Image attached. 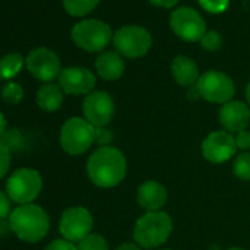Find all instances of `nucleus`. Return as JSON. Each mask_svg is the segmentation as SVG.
<instances>
[{"label":"nucleus","instance_id":"f257e3e1","mask_svg":"<svg viewBox=\"0 0 250 250\" xmlns=\"http://www.w3.org/2000/svg\"><path fill=\"white\" fill-rule=\"evenodd\" d=\"M127 172V161L124 155L109 146L97 149L87 161V174L93 184L102 188L118 186Z\"/></svg>","mask_w":250,"mask_h":250},{"label":"nucleus","instance_id":"f03ea898","mask_svg":"<svg viewBox=\"0 0 250 250\" xmlns=\"http://www.w3.org/2000/svg\"><path fill=\"white\" fill-rule=\"evenodd\" d=\"M49 216L46 210L34 203L21 205L9 216V228L20 240L37 243L49 232Z\"/></svg>","mask_w":250,"mask_h":250},{"label":"nucleus","instance_id":"7ed1b4c3","mask_svg":"<svg viewBox=\"0 0 250 250\" xmlns=\"http://www.w3.org/2000/svg\"><path fill=\"white\" fill-rule=\"evenodd\" d=\"M172 232V219L165 212H147L134 227V238L140 247H158L164 244Z\"/></svg>","mask_w":250,"mask_h":250},{"label":"nucleus","instance_id":"20e7f679","mask_svg":"<svg viewBox=\"0 0 250 250\" xmlns=\"http://www.w3.org/2000/svg\"><path fill=\"white\" fill-rule=\"evenodd\" d=\"M59 140L62 149L66 153L72 156L83 155L96 140V127L87 119L78 116L69 118L61 130Z\"/></svg>","mask_w":250,"mask_h":250},{"label":"nucleus","instance_id":"39448f33","mask_svg":"<svg viewBox=\"0 0 250 250\" xmlns=\"http://www.w3.org/2000/svg\"><path fill=\"white\" fill-rule=\"evenodd\" d=\"M71 37L74 43L85 52H100L113 39L110 27L99 20H84L75 24Z\"/></svg>","mask_w":250,"mask_h":250},{"label":"nucleus","instance_id":"423d86ee","mask_svg":"<svg viewBox=\"0 0 250 250\" xmlns=\"http://www.w3.org/2000/svg\"><path fill=\"white\" fill-rule=\"evenodd\" d=\"M112 42L116 49V53L131 59L145 56L152 47L150 33L139 25H127L119 28L113 34Z\"/></svg>","mask_w":250,"mask_h":250},{"label":"nucleus","instance_id":"0eeeda50","mask_svg":"<svg viewBox=\"0 0 250 250\" xmlns=\"http://www.w3.org/2000/svg\"><path fill=\"white\" fill-rule=\"evenodd\" d=\"M43 187V180L40 174L34 169L22 168L15 171L6 184L8 196L12 202L21 205H28L37 199Z\"/></svg>","mask_w":250,"mask_h":250},{"label":"nucleus","instance_id":"6e6552de","mask_svg":"<svg viewBox=\"0 0 250 250\" xmlns=\"http://www.w3.org/2000/svg\"><path fill=\"white\" fill-rule=\"evenodd\" d=\"M232 80L219 71H208L196 83V91L205 100L212 103H228L234 96Z\"/></svg>","mask_w":250,"mask_h":250},{"label":"nucleus","instance_id":"1a4fd4ad","mask_svg":"<svg viewBox=\"0 0 250 250\" xmlns=\"http://www.w3.org/2000/svg\"><path fill=\"white\" fill-rule=\"evenodd\" d=\"M171 28L175 36L186 42H200L206 33V25L200 14L191 8H178L171 14Z\"/></svg>","mask_w":250,"mask_h":250},{"label":"nucleus","instance_id":"9d476101","mask_svg":"<svg viewBox=\"0 0 250 250\" xmlns=\"http://www.w3.org/2000/svg\"><path fill=\"white\" fill-rule=\"evenodd\" d=\"M91 228V213L83 206H74L66 209L59 222V231L68 241H81L83 238L90 235Z\"/></svg>","mask_w":250,"mask_h":250},{"label":"nucleus","instance_id":"9b49d317","mask_svg":"<svg viewBox=\"0 0 250 250\" xmlns=\"http://www.w3.org/2000/svg\"><path fill=\"white\" fill-rule=\"evenodd\" d=\"M30 74L40 81H52L61 75V61L55 52L46 47H39L30 52L25 59Z\"/></svg>","mask_w":250,"mask_h":250},{"label":"nucleus","instance_id":"f8f14e48","mask_svg":"<svg viewBox=\"0 0 250 250\" xmlns=\"http://www.w3.org/2000/svg\"><path fill=\"white\" fill-rule=\"evenodd\" d=\"M85 119L96 128H103L112 121L115 113V103L104 91H91L83 103Z\"/></svg>","mask_w":250,"mask_h":250},{"label":"nucleus","instance_id":"ddd939ff","mask_svg":"<svg viewBox=\"0 0 250 250\" xmlns=\"http://www.w3.org/2000/svg\"><path fill=\"white\" fill-rule=\"evenodd\" d=\"M235 137L228 131H215L209 134L202 143L203 156L213 164H222L235 155Z\"/></svg>","mask_w":250,"mask_h":250},{"label":"nucleus","instance_id":"4468645a","mask_svg":"<svg viewBox=\"0 0 250 250\" xmlns=\"http://www.w3.org/2000/svg\"><path fill=\"white\" fill-rule=\"evenodd\" d=\"M59 78V87L63 93L78 96V94H90L96 85L94 74L87 68L72 66L62 69Z\"/></svg>","mask_w":250,"mask_h":250},{"label":"nucleus","instance_id":"2eb2a0df","mask_svg":"<svg viewBox=\"0 0 250 250\" xmlns=\"http://www.w3.org/2000/svg\"><path fill=\"white\" fill-rule=\"evenodd\" d=\"M250 121L249 106L238 100L225 103L219 110V122L228 133H240L246 130Z\"/></svg>","mask_w":250,"mask_h":250},{"label":"nucleus","instance_id":"dca6fc26","mask_svg":"<svg viewBox=\"0 0 250 250\" xmlns=\"http://www.w3.org/2000/svg\"><path fill=\"white\" fill-rule=\"evenodd\" d=\"M137 199L139 205L147 212H159V209L164 208V205L167 203L168 194L161 183L149 180L139 187Z\"/></svg>","mask_w":250,"mask_h":250},{"label":"nucleus","instance_id":"f3484780","mask_svg":"<svg viewBox=\"0 0 250 250\" xmlns=\"http://www.w3.org/2000/svg\"><path fill=\"white\" fill-rule=\"evenodd\" d=\"M171 71H172L174 80L183 87L196 85V83L200 78L199 68H197L196 62L191 58H187V56H177L172 61Z\"/></svg>","mask_w":250,"mask_h":250},{"label":"nucleus","instance_id":"a211bd4d","mask_svg":"<svg viewBox=\"0 0 250 250\" xmlns=\"http://www.w3.org/2000/svg\"><path fill=\"white\" fill-rule=\"evenodd\" d=\"M96 71L97 74L107 81L118 80L124 74V61L116 52H103L96 59Z\"/></svg>","mask_w":250,"mask_h":250},{"label":"nucleus","instance_id":"6ab92c4d","mask_svg":"<svg viewBox=\"0 0 250 250\" xmlns=\"http://www.w3.org/2000/svg\"><path fill=\"white\" fill-rule=\"evenodd\" d=\"M63 103V91L59 85L47 83L37 91V104L44 112H55Z\"/></svg>","mask_w":250,"mask_h":250},{"label":"nucleus","instance_id":"aec40b11","mask_svg":"<svg viewBox=\"0 0 250 250\" xmlns=\"http://www.w3.org/2000/svg\"><path fill=\"white\" fill-rule=\"evenodd\" d=\"M24 66V58L20 53H8L0 59V78H14Z\"/></svg>","mask_w":250,"mask_h":250},{"label":"nucleus","instance_id":"412c9836","mask_svg":"<svg viewBox=\"0 0 250 250\" xmlns=\"http://www.w3.org/2000/svg\"><path fill=\"white\" fill-rule=\"evenodd\" d=\"M100 0H63L65 11L72 17H84L96 9Z\"/></svg>","mask_w":250,"mask_h":250},{"label":"nucleus","instance_id":"4be33fe9","mask_svg":"<svg viewBox=\"0 0 250 250\" xmlns=\"http://www.w3.org/2000/svg\"><path fill=\"white\" fill-rule=\"evenodd\" d=\"M232 172L240 180H244V181L250 180V153H241L234 159Z\"/></svg>","mask_w":250,"mask_h":250},{"label":"nucleus","instance_id":"5701e85b","mask_svg":"<svg viewBox=\"0 0 250 250\" xmlns=\"http://www.w3.org/2000/svg\"><path fill=\"white\" fill-rule=\"evenodd\" d=\"M78 250H109V244L100 234H90L83 238L77 247Z\"/></svg>","mask_w":250,"mask_h":250},{"label":"nucleus","instance_id":"b1692460","mask_svg":"<svg viewBox=\"0 0 250 250\" xmlns=\"http://www.w3.org/2000/svg\"><path fill=\"white\" fill-rule=\"evenodd\" d=\"M2 96H3L5 102L17 104L24 97V88L18 83H8L2 90Z\"/></svg>","mask_w":250,"mask_h":250},{"label":"nucleus","instance_id":"393cba45","mask_svg":"<svg viewBox=\"0 0 250 250\" xmlns=\"http://www.w3.org/2000/svg\"><path fill=\"white\" fill-rule=\"evenodd\" d=\"M200 46L205 50L215 52L222 46V37H221V34L218 31H206L205 36L200 40Z\"/></svg>","mask_w":250,"mask_h":250},{"label":"nucleus","instance_id":"a878e982","mask_svg":"<svg viewBox=\"0 0 250 250\" xmlns=\"http://www.w3.org/2000/svg\"><path fill=\"white\" fill-rule=\"evenodd\" d=\"M200 6L210 14H221L228 8L229 0H199Z\"/></svg>","mask_w":250,"mask_h":250},{"label":"nucleus","instance_id":"bb28decb","mask_svg":"<svg viewBox=\"0 0 250 250\" xmlns=\"http://www.w3.org/2000/svg\"><path fill=\"white\" fill-rule=\"evenodd\" d=\"M9 167H11V150L0 140V180L8 174Z\"/></svg>","mask_w":250,"mask_h":250},{"label":"nucleus","instance_id":"cd10ccee","mask_svg":"<svg viewBox=\"0 0 250 250\" xmlns=\"http://www.w3.org/2000/svg\"><path fill=\"white\" fill-rule=\"evenodd\" d=\"M2 142L9 147V150L11 149H14V150H18L20 147H21V136H20V133H17L15 130H11V131H8V133H5L3 136H2Z\"/></svg>","mask_w":250,"mask_h":250},{"label":"nucleus","instance_id":"c85d7f7f","mask_svg":"<svg viewBox=\"0 0 250 250\" xmlns=\"http://www.w3.org/2000/svg\"><path fill=\"white\" fill-rule=\"evenodd\" d=\"M11 216V199L8 194L0 191V221Z\"/></svg>","mask_w":250,"mask_h":250},{"label":"nucleus","instance_id":"c756f323","mask_svg":"<svg viewBox=\"0 0 250 250\" xmlns=\"http://www.w3.org/2000/svg\"><path fill=\"white\" fill-rule=\"evenodd\" d=\"M44 250H78L72 241H68V240H55L52 241Z\"/></svg>","mask_w":250,"mask_h":250},{"label":"nucleus","instance_id":"7c9ffc66","mask_svg":"<svg viewBox=\"0 0 250 250\" xmlns=\"http://www.w3.org/2000/svg\"><path fill=\"white\" fill-rule=\"evenodd\" d=\"M235 145H237V149H241V150L250 149V131L243 130V131L237 133Z\"/></svg>","mask_w":250,"mask_h":250},{"label":"nucleus","instance_id":"2f4dec72","mask_svg":"<svg viewBox=\"0 0 250 250\" xmlns=\"http://www.w3.org/2000/svg\"><path fill=\"white\" fill-rule=\"evenodd\" d=\"M112 140V134L104 128H96V142L99 145H106Z\"/></svg>","mask_w":250,"mask_h":250},{"label":"nucleus","instance_id":"473e14b6","mask_svg":"<svg viewBox=\"0 0 250 250\" xmlns=\"http://www.w3.org/2000/svg\"><path fill=\"white\" fill-rule=\"evenodd\" d=\"M149 2L158 8H164V9H171L174 6H177L178 0H149Z\"/></svg>","mask_w":250,"mask_h":250},{"label":"nucleus","instance_id":"72a5a7b5","mask_svg":"<svg viewBox=\"0 0 250 250\" xmlns=\"http://www.w3.org/2000/svg\"><path fill=\"white\" fill-rule=\"evenodd\" d=\"M115 250H142L140 249V246L139 244H133V243H124V244H121L118 249H115Z\"/></svg>","mask_w":250,"mask_h":250},{"label":"nucleus","instance_id":"f704fd0d","mask_svg":"<svg viewBox=\"0 0 250 250\" xmlns=\"http://www.w3.org/2000/svg\"><path fill=\"white\" fill-rule=\"evenodd\" d=\"M5 133H6V118L2 112H0V139H2V136Z\"/></svg>","mask_w":250,"mask_h":250},{"label":"nucleus","instance_id":"c9c22d12","mask_svg":"<svg viewBox=\"0 0 250 250\" xmlns=\"http://www.w3.org/2000/svg\"><path fill=\"white\" fill-rule=\"evenodd\" d=\"M246 99H247V102H249V104H250V83H249L247 87H246Z\"/></svg>","mask_w":250,"mask_h":250},{"label":"nucleus","instance_id":"e433bc0d","mask_svg":"<svg viewBox=\"0 0 250 250\" xmlns=\"http://www.w3.org/2000/svg\"><path fill=\"white\" fill-rule=\"evenodd\" d=\"M228 250H244V249H241V247H231V249H228Z\"/></svg>","mask_w":250,"mask_h":250},{"label":"nucleus","instance_id":"4c0bfd02","mask_svg":"<svg viewBox=\"0 0 250 250\" xmlns=\"http://www.w3.org/2000/svg\"><path fill=\"white\" fill-rule=\"evenodd\" d=\"M162 250H168V249H162Z\"/></svg>","mask_w":250,"mask_h":250}]
</instances>
